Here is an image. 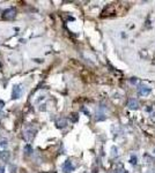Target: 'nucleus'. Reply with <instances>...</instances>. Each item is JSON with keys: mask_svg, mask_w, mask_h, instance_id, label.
<instances>
[{"mask_svg": "<svg viewBox=\"0 0 155 173\" xmlns=\"http://www.w3.org/2000/svg\"><path fill=\"white\" fill-rule=\"evenodd\" d=\"M7 145H8V141L5 140V139H1L0 140V152H3L7 149Z\"/></svg>", "mask_w": 155, "mask_h": 173, "instance_id": "6", "label": "nucleus"}, {"mask_svg": "<svg viewBox=\"0 0 155 173\" xmlns=\"http://www.w3.org/2000/svg\"><path fill=\"white\" fill-rule=\"evenodd\" d=\"M0 173H5V167L4 166H0Z\"/></svg>", "mask_w": 155, "mask_h": 173, "instance_id": "10", "label": "nucleus"}, {"mask_svg": "<svg viewBox=\"0 0 155 173\" xmlns=\"http://www.w3.org/2000/svg\"><path fill=\"white\" fill-rule=\"evenodd\" d=\"M154 152H155V150H154Z\"/></svg>", "mask_w": 155, "mask_h": 173, "instance_id": "11", "label": "nucleus"}, {"mask_svg": "<svg viewBox=\"0 0 155 173\" xmlns=\"http://www.w3.org/2000/svg\"><path fill=\"white\" fill-rule=\"evenodd\" d=\"M22 95V85H15L13 88V93H12V97L13 99L19 98Z\"/></svg>", "mask_w": 155, "mask_h": 173, "instance_id": "1", "label": "nucleus"}, {"mask_svg": "<svg viewBox=\"0 0 155 173\" xmlns=\"http://www.w3.org/2000/svg\"><path fill=\"white\" fill-rule=\"evenodd\" d=\"M0 157H1V159H3L4 162H7V160L10 159V157H11V153H10L8 150H5V151H3V152H0Z\"/></svg>", "mask_w": 155, "mask_h": 173, "instance_id": "7", "label": "nucleus"}, {"mask_svg": "<svg viewBox=\"0 0 155 173\" xmlns=\"http://www.w3.org/2000/svg\"><path fill=\"white\" fill-rule=\"evenodd\" d=\"M138 94L140 96H147L148 94H150V88H149V86H147V85H139Z\"/></svg>", "mask_w": 155, "mask_h": 173, "instance_id": "2", "label": "nucleus"}, {"mask_svg": "<svg viewBox=\"0 0 155 173\" xmlns=\"http://www.w3.org/2000/svg\"><path fill=\"white\" fill-rule=\"evenodd\" d=\"M131 163H132V164H137V157H135V156L131 157Z\"/></svg>", "mask_w": 155, "mask_h": 173, "instance_id": "9", "label": "nucleus"}, {"mask_svg": "<svg viewBox=\"0 0 155 173\" xmlns=\"http://www.w3.org/2000/svg\"><path fill=\"white\" fill-rule=\"evenodd\" d=\"M58 127L59 128H64V127H66V125H67V120L66 119H60V120H58Z\"/></svg>", "mask_w": 155, "mask_h": 173, "instance_id": "8", "label": "nucleus"}, {"mask_svg": "<svg viewBox=\"0 0 155 173\" xmlns=\"http://www.w3.org/2000/svg\"><path fill=\"white\" fill-rule=\"evenodd\" d=\"M73 170H74V166L72 165V163H71L69 160H66L65 164L63 165V171L66 172V173H69V172H72Z\"/></svg>", "mask_w": 155, "mask_h": 173, "instance_id": "4", "label": "nucleus"}, {"mask_svg": "<svg viewBox=\"0 0 155 173\" xmlns=\"http://www.w3.org/2000/svg\"><path fill=\"white\" fill-rule=\"evenodd\" d=\"M127 106H128V109H131V110H137L138 106H139V103H138L137 99L131 98V99H128V102H127Z\"/></svg>", "mask_w": 155, "mask_h": 173, "instance_id": "5", "label": "nucleus"}, {"mask_svg": "<svg viewBox=\"0 0 155 173\" xmlns=\"http://www.w3.org/2000/svg\"><path fill=\"white\" fill-rule=\"evenodd\" d=\"M4 19H13L15 16V8H10L4 12Z\"/></svg>", "mask_w": 155, "mask_h": 173, "instance_id": "3", "label": "nucleus"}]
</instances>
